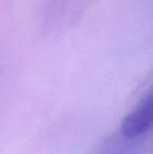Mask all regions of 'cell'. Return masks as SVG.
Returning a JSON list of instances; mask_svg holds the SVG:
<instances>
[{"instance_id": "obj_1", "label": "cell", "mask_w": 153, "mask_h": 154, "mask_svg": "<svg viewBox=\"0 0 153 154\" xmlns=\"http://www.w3.org/2000/svg\"><path fill=\"white\" fill-rule=\"evenodd\" d=\"M153 119L152 93L148 92L137 106L124 119L121 132L130 137H142L149 130Z\"/></svg>"}, {"instance_id": "obj_2", "label": "cell", "mask_w": 153, "mask_h": 154, "mask_svg": "<svg viewBox=\"0 0 153 154\" xmlns=\"http://www.w3.org/2000/svg\"><path fill=\"white\" fill-rule=\"evenodd\" d=\"M141 137H130L122 132L113 134L103 143L96 154H136Z\"/></svg>"}]
</instances>
